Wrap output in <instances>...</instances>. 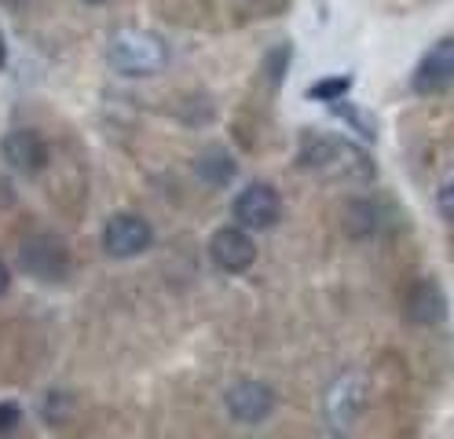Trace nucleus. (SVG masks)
<instances>
[{
  "label": "nucleus",
  "instance_id": "obj_6",
  "mask_svg": "<svg viewBox=\"0 0 454 439\" xmlns=\"http://www.w3.org/2000/svg\"><path fill=\"white\" fill-rule=\"evenodd\" d=\"M231 216L239 227L246 231H268L282 220V194L275 184H264V180H253L246 184L235 201H231Z\"/></svg>",
  "mask_w": 454,
  "mask_h": 439
},
{
  "label": "nucleus",
  "instance_id": "obj_7",
  "mask_svg": "<svg viewBox=\"0 0 454 439\" xmlns=\"http://www.w3.org/2000/svg\"><path fill=\"white\" fill-rule=\"evenodd\" d=\"M278 406V396L271 385L257 377H246V380H235L231 388L223 392V410L227 418L239 421V425H264Z\"/></svg>",
  "mask_w": 454,
  "mask_h": 439
},
{
  "label": "nucleus",
  "instance_id": "obj_17",
  "mask_svg": "<svg viewBox=\"0 0 454 439\" xmlns=\"http://www.w3.org/2000/svg\"><path fill=\"white\" fill-rule=\"evenodd\" d=\"M8 289H12V271H8V263L0 260V297H4Z\"/></svg>",
  "mask_w": 454,
  "mask_h": 439
},
{
  "label": "nucleus",
  "instance_id": "obj_15",
  "mask_svg": "<svg viewBox=\"0 0 454 439\" xmlns=\"http://www.w3.org/2000/svg\"><path fill=\"white\" fill-rule=\"evenodd\" d=\"M19 421H22V406H19L15 399H4V403H0V432H12Z\"/></svg>",
  "mask_w": 454,
  "mask_h": 439
},
{
  "label": "nucleus",
  "instance_id": "obj_18",
  "mask_svg": "<svg viewBox=\"0 0 454 439\" xmlns=\"http://www.w3.org/2000/svg\"><path fill=\"white\" fill-rule=\"evenodd\" d=\"M8 63V41H4V29H0V70Z\"/></svg>",
  "mask_w": 454,
  "mask_h": 439
},
{
  "label": "nucleus",
  "instance_id": "obj_2",
  "mask_svg": "<svg viewBox=\"0 0 454 439\" xmlns=\"http://www.w3.org/2000/svg\"><path fill=\"white\" fill-rule=\"evenodd\" d=\"M297 165L323 172V176H352V180L356 176L359 180H371L374 176V161L366 158V151L356 139L337 136V132H319V129H308L301 136Z\"/></svg>",
  "mask_w": 454,
  "mask_h": 439
},
{
  "label": "nucleus",
  "instance_id": "obj_10",
  "mask_svg": "<svg viewBox=\"0 0 454 439\" xmlns=\"http://www.w3.org/2000/svg\"><path fill=\"white\" fill-rule=\"evenodd\" d=\"M450 70H454V41L440 37L418 59V67L411 74V88L418 96H443L450 88Z\"/></svg>",
  "mask_w": 454,
  "mask_h": 439
},
{
  "label": "nucleus",
  "instance_id": "obj_9",
  "mask_svg": "<svg viewBox=\"0 0 454 439\" xmlns=\"http://www.w3.org/2000/svg\"><path fill=\"white\" fill-rule=\"evenodd\" d=\"M0 158H4L8 169L22 172V176H37L51 161V146L37 129L19 125V129L4 132V139H0Z\"/></svg>",
  "mask_w": 454,
  "mask_h": 439
},
{
  "label": "nucleus",
  "instance_id": "obj_3",
  "mask_svg": "<svg viewBox=\"0 0 454 439\" xmlns=\"http://www.w3.org/2000/svg\"><path fill=\"white\" fill-rule=\"evenodd\" d=\"M19 268L37 282H63L70 275V246L51 231H30L19 242Z\"/></svg>",
  "mask_w": 454,
  "mask_h": 439
},
{
  "label": "nucleus",
  "instance_id": "obj_1",
  "mask_svg": "<svg viewBox=\"0 0 454 439\" xmlns=\"http://www.w3.org/2000/svg\"><path fill=\"white\" fill-rule=\"evenodd\" d=\"M103 59H106V67L118 77H125V81H147V77H158L168 67L173 48H168V41L158 34V29L121 26V29H114V34L106 37Z\"/></svg>",
  "mask_w": 454,
  "mask_h": 439
},
{
  "label": "nucleus",
  "instance_id": "obj_19",
  "mask_svg": "<svg viewBox=\"0 0 454 439\" xmlns=\"http://www.w3.org/2000/svg\"><path fill=\"white\" fill-rule=\"evenodd\" d=\"M84 4H106V0H84Z\"/></svg>",
  "mask_w": 454,
  "mask_h": 439
},
{
  "label": "nucleus",
  "instance_id": "obj_14",
  "mask_svg": "<svg viewBox=\"0 0 454 439\" xmlns=\"http://www.w3.org/2000/svg\"><path fill=\"white\" fill-rule=\"evenodd\" d=\"M348 84H352V77H330V81H316L311 84V99H340L348 92Z\"/></svg>",
  "mask_w": 454,
  "mask_h": 439
},
{
  "label": "nucleus",
  "instance_id": "obj_8",
  "mask_svg": "<svg viewBox=\"0 0 454 439\" xmlns=\"http://www.w3.org/2000/svg\"><path fill=\"white\" fill-rule=\"evenodd\" d=\"M209 260L223 275H246L253 263H257V242H253V234L246 227L223 223L209 239Z\"/></svg>",
  "mask_w": 454,
  "mask_h": 439
},
{
  "label": "nucleus",
  "instance_id": "obj_12",
  "mask_svg": "<svg viewBox=\"0 0 454 439\" xmlns=\"http://www.w3.org/2000/svg\"><path fill=\"white\" fill-rule=\"evenodd\" d=\"M340 227H345V234L356 242L378 239L381 234V201H371V198L345 201V209H340Z\"/></svg>",
  "mask_w": 454,
  "mask_h": 439
},
{
  "label": "nucleus",
  "instance_id": "obj_16",
  "mask_svg": "<svg viewBox=\"0 0 454 439\" xmlns=\"http://www.w3.org/2000/svg\"><path fill=\"white\" fill-rule=\"evenodd\" d=\"M450 198H454V187L450 184H443L440 187V194H436V209H440V216L450 223Z\"/></svg>",
  "mask_w": 454,
  "mask_h": 439
},
{
  "label": "nucleus",
  "instance_id": "obj_20",
  "mask_svg": "<svg viewBox=\"0 0 454 439\" xmlns=\"http://www.w3.org/2000/svg\"><path fill=\"white\" fill-rule=\"evenodd\" d=\"M253 4H261V0H253Z\"/></svg>",
  "mask_w": 454,
  "mask_h": 439
},
{
  "label": "nucleus",
  "instance_id": "obj_4",
  "mask_svg": "<svg viewBox=\"0 0 454 439\" xmlns=\"http://www.w3.org/2000/svg\"><path fill=\"white\" fill-rule=\"evenodd\" d=\"M99 246L110 260H136L154 246V227L147 216L139 213H114L106 216L103 231H99Z\"/></svg>",
  "mask_w": 454,
  "mask_h": 439
},
{
  "label": "nucleus",
  "instance_id": "obj_11",
  "mask_svg": "<svg viewBox=\"0 0 454 439\" xmlns=\"http://www.w3.org/2000/svg\"><path fill=\"white\" fill-rule=\"evenodd\" d=\"M403 318L411 322V326H421V330L440 326V322L447 318V297H443V289L433 278L414 282L407 289V297H403Z\"/></svg>",
  "mask_w": 454,
  "mask_h": 439
},
{
  "label": "nucleus",
  "instance_id": "obj_13",
  "mask_svg": "<svg viewBox=\"0 0 454 439\" xmlns=\"http://www.w3.org/2000/svg\"><path fill=\"white\" fill-rule=\"evenodd\" d=\"M194 176L206 187H227L239 176V161L227 146H206V151L194 158Z\"/></svg>",
  "mask_w": 454,
  "mask_h": 439
},
{
  "label": "nucleus",
  "instance_id": "obj_5",
  "mask_svg": "<svg viewBox=\"0 0 454 439\" xmlns=\"http://www.w3.org/2000/svg\"><path fill=\"white\" fill-rule=\"evenodd\" d=\"M366 396H371V385H366L363 370H345L340 373L330 385L326 403H323V414H326L330 428L333 432L356 428V421L363 418V410H366Z\"/></svg>",
  "mask_w": 454,
  "mask_h": 439
}]
</instances>
